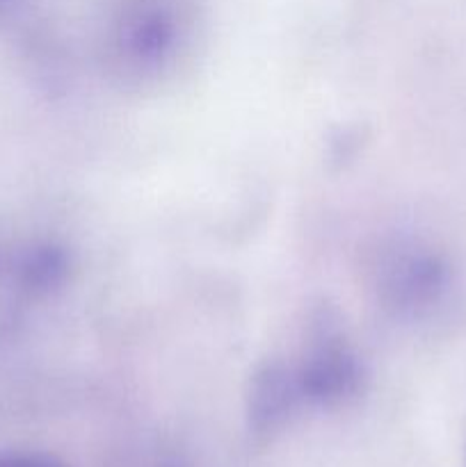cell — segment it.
Masks as SVG:
<instances>
[{
	"instance_id": "1",
	"label": "cell",
	"mask_w": 466,
	"mask_h": 467,
	"mask_svg": "<svg viewBox=\"0 0 466 467\" xmlns=\"http://www.w3.org/2000/svg\"><path fill=\"white\" fill-rule=\"evenodd\" d=\"M364 365L341 324L323 315L306 327L288 358L268 360L251 377L247 415L265 433H277L311 409H334L359 395Z\"/></svg>"
},
{
	"instance_id": "2",
	"label": "cell",
	"mask_w": 466,
	"mask_h": 467,
	"mask_svg": "<svg viewBox=\"0 0 466 467\" xmlns=\"http://www.w3.org/2000/svg\"><path fill=\"white\" fill-rule=\"evenodd\" d=\"M195 30V0H114L105 18L108 64L126 82H158L185 57Z\"/></svg>"
},
{
	"instance_id": "3",
	"label": "cell",
	"mask_w": 466,
	"mask_h": 467,
	"mask_svg": "<svg viewBox=\"0 0 466 467\" xmlns=\"http://www.w3.org/2000/svg\"><path fill=\"white\" fill-rule=\"evenodd\" d=\"M452 265L437 246L418 237H397L377 254L373 287L379 304L402 319H425L452 295Z\"/></svg>"
},
{
	"instance_id": "4",
	"label": "cell",
	"mask_w": 466,
	"mask_h": 467,
	"mask_svg": "<svg viewBox=\"0 0 466 467\" xmlns=\"http://www.w3.org/2000/svg\"><path fill=\"white\" fill-rule=\"evenodd\" d=\"M0 467H67L55 456L44 454V451H23L9 450L0 451Z\"/></svg>"
}]
</instances>
